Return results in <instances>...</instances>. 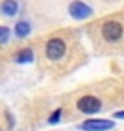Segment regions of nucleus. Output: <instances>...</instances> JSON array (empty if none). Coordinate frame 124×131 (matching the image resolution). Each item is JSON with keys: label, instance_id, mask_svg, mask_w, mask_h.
I'll return each instance as SVG.
<instances>
[{"label": "nucleus", "instance_id": "f257e3e1", "mask_svg": "<svg viewBox=\"0 0 124 131\" xmlns=\"http://www.w3.org/2000/svg\"><path fill=\"white\" fill-rule=\"evenodd\" d=\"M100 33L106 42H119L124 35V27L117 20H106L100 27Z\"/></svg>", "mask_w": 124, "mask_h": 131}, {"label": "nucleus", "instance_id": "f03ea898", "mask_svg": "<svg viewBox=\"0 0 124 131\" xmlns=\"http://www.w3.org/2000/svg\"><path fill=\"white\" fill-rule=\"evenodd\" d=\"M102 107V102L99 100L97 96H91V95H86V96H80L77 100V109L84 115H95L99 113Z\"/></svg>", "mask_w": 124, "mask_h": 131}, {"label": "nucleus", "instance_id": "7ed1b4c3", "mask_svg": "<svg viewBox=\"0 0 124 131\" xmlns=\"http://www.w3.org/2000/svg\"><path fill=\"white\" fill-rule=\"evenodd\" d=\"M66 53V42L62 38H49L46 44V57L49 60H60Z\"/></svg>", "mask_w": 124, "mask_h": 131}, {"label": "nucleus", "instance_id": "20e7f679", "mask_svg": "<svg viewBox=\"0 0 124 131\" xmlns=\"http://www.w3.org/2000/svg\"><path fill=\"white\" fill-rule=\"evenodd\" d=\"M113 127H115L113 120H104V118H89L80 124V129L84 131H108Z\"/></svg>", "mask_w": 124, "mask_h": 131}, {"label": "nucleus", "instance_id": "39448f33", "mask_svg": "<svg viewBox=\"0 0 124 131\" xmlns=\"http://www.w3.org/2000/svg\"><path fill=\"white\" fill-rule=\"evenodd\" d=\"M68 9H69V15L73 16V18H77V20H84V18H88V16L91 15V7L86 6L84 2H80V0L71 2Z\"/></svg>", "mask_w": 124, "mask_h": 131}, {"label": "nucleus", "instance_id": "423d86ee", "mask_svg": "<svg viewBox=\"0 0 124 131\" xmlns=\"http://www.w3.org/2000/svg\"><path fill=\"white\" fill-rule=\"evenodd\" d=\"M0 11H2L4 15H7V16L17 15V11H18V4H17V0H6V2L0 6Z\"/></svg>", "mask_w": 124, "mask_h": 131}, {"label": "nucleus", "instance_id": "0eeeda50", "mask_svg": "<svg viewBox=\"0 0 124 131\" xmlns=\"http://www.w3.org/2000/svg\"><path fill=\"white\" fill-rule=\"evenodd\" d=\"M15 60H17L18 64H29L31 60H33V51H31L29 47H26V49H22V51L17 53Z\"/></svg>", "mask_w": 124, "mask_h": 131}, {"label": "nucleus", "instance_id": "6e6552de", "mask_svg": "<svg viewBox=\"0 0 124 131\" xmlns=\"http://www.w3.org/2000/svg\"><path fill=\"white\" fill-rule=\"evenodd\" d=\"M29 33H31V26H29L27 22H24V20H22V22H18L17 26H15V35L20 37V38L27 37Z\"/></svg>", "mask_w": 124, "mask_h": 131}, {"label": "nucleus", "instance_id": "1a4fd4ad", "mask_svg": "<svg viewBox=\"0 0 124 131\" xmlns=\"http://www.w3.org/2000/svg\"><path fill=\"white\" fill-rule=\"evenodd\" d=\"M9 40V29L6 26H0V44H6Z\"/></svg>", "mask_w": 124, "mask_h": 131}, {"label": "nucleus", "instance_id": "9d476101", "mask_svg": "<svg viewBox=\"0 0 124 131\" xmlns=\"http://www.w3.org/2000/svg\"><path fill=\"white\" fill-rule=\"evenodd\" d=\"M60 117H62V109H57V111H53V115L48 118V122H49V124H57V122L60 120Z\"/></svg>", "mask_w": 124, "mask_h": 131}, {"label": "nucleus", "instance_id": "9b49d317", "mask_svg": "<svg viewBox=\"0 0 124 131\" xmlns=\"http://www.w3.org/2000/svg\"><path fill=\"white\" fill-rule=\"evenodd\" d=\"M113 117H117V118H122V120H124V111H117Z\"/></svg>", "mask_w": 124, "mask_h": 131}]
</instances>
